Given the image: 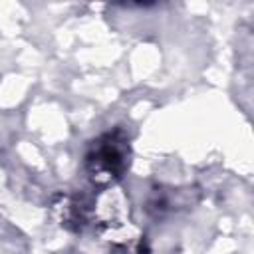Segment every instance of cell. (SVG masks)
I'll list each match as a JSON object with an SVG mask.
<instances>
[{
	"label": "cell",
	"mask_w": 254,
	"mask_h": 254,
	"mask_svg": "<svg viewBox=\"0 0 254 254\" xmlns=\"http://www.w3.org/2000/svg\"><path fill=\"white\" fill-rule=\"evenodd\" d=\"M129 145L121 131L105 133L93 141L87 153V171L99 183H111L119 179L129 163Z\"/></svg>",
	"instance_id": "1"
}]
</instances>
